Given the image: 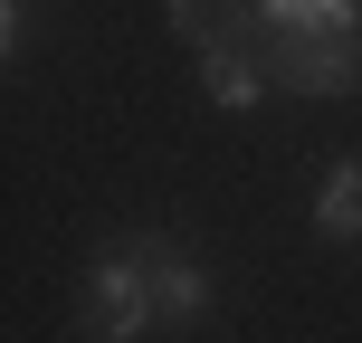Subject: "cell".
<instances>
[{
    "label": "cell",
    "instance_id": "6",
    "mask_svg": "<svg viewBox=\"0 0 362 343\" xmlns=\"http://www.w3.org/2000/svg\"><path fill=\"white\" fill-rule=\"evenodd\" d=\"M248 19H267V29H362V0H257Z\"/></svg>",
    "mask_w": 362,
    "mask_h": 343
},
{
    "label": "cell",
    "instance_id": "8",
    "mask_svg": "<svg viewBox=\"0 0 362 343\" xmlns=\"http://www.w3.org/2000/svg\"><path fill=\"white\" fill-rule=\"evenodd\" d=\"M19 38H29V0H0V48L19 57Z\"/></svg>",
    "mask_w": 362,
    "mask_h": 343
},
{
    "label": "cell",
    "instance_id": "7",
    "mask_svg": "<svg viewBox=\"0 0 362 343\" xmlns=\"http://www.w3.org/2000/svg\"><path fill=\"white\" fill-rule=\"evenodd\" d=\"M238 19H248L238 0H172V29L191 38V48H200V38H219V29H238Z\"/></svg>",
    "mask_w": 362,
    "mask_h": 343
},
{
    "label": "cell",
    "instance_id": "5",
    "mask_svg": "<svg viewBox=\"0 0 362 343\" xmlns=\"http://www.w3.org/2000/svg\"><path fill=\"white\" fill-rule=\"evenodd\" d=\"M315 229H325V238H362V153H344V163L325 172V191H315Z\"/></svg>",
    "mask_w": 362,
    "mask_h": 343
},
{
    "label": "cell",
    "instance_id": "2",
    "mask_svg": "<svg viewBox=\"0 0 362 343\" xmlns=\"http://www.w3.org/2000/svg\"><path fill=\"white\" fill-rule=\"evenodd\" d=\"M153 325H163V306H153V257H95L86 267V334L134 343Z\"/></svg>",
    "mask_w": 362,
    "mask_h": 343
},
{
    "label": "cell",
    "instance_id": "3",
    "mask_svg": "<svg viewBox=\"0 0 362 343\" xmlns=\"http://www.w3.org/2000/svg\"><path fill=\"white\" fill-rule=\"evenodd\" d=\"M200 95H210L219 115H248L257 95H267V67H257V48H248L238 29L200 38Z\"/></svg>",
    "mask_w": 362,
    "mask_h": 343
},
{
    "label": "cell",
    "instance_id": "4",
    "mask_svg": "<svg viewBox=\"0 0 362 343\" xmlns=\"http://www.w3.org/2000/svg\"><path fill=\"white\" fill-rule=\"evenodd\" d=\"M144 257H153V306H163V325H191V315L210 306V277H200L181 248H144Z\"/></svg>",
    "mask_w": 362,
    "mask_h": 343
},
{
    "label": "cell",
    "instance_id": "1",
    "mask_svg": "<svg viewBox=\"0 0 362 343\" xmlns=\"http://www.w3.org/2000/svg\"><path fill=\"white\" fill-rule=\"evenodd\" d=\"M267 76L286 95H353L362 86V29H267Z\"/></svg>",
    "mask_w": 362,
    "mask_h": 343
}]
</instances>
